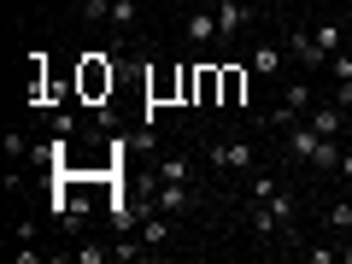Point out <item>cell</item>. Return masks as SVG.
Returning <instances> with one entry per match:
<instances>
[{"label": "cell", "mask_w": 352, "mask_h": 264, "mask_svg": "<svg viewBox=\"0 0 352 264\" xmlns=\"http://www.w3.org/2000/svg\"><path fill=\"white\" fill-rule=\"evenodd\" d=\"M300 106H311V82H288V94H282V106L270 112V124H282V129H288Z\"/></svg>", "instance_id": "obj_6"}, {"label": "cell", "mask_w": 352, "mask_h": 264, "mask_svg": "<svg viewBox=\"0 0 352 264\" xmlns=\"http://www.w3.org/2000/svg\"><path fill=\"white\" fill-rule=\"evenodd\" d=\"M329 223H335V229H352V206H346V200L329 206Z\"/></svg>", "instance_id": "obj_20"}, {"label": "cell", "mask_w": 352, "mask_h": 264, "mask_svg": "<svg viewBox=\"0 0 352 264\" xmlns=\"http://www.w3.org/2000/svg\"><path fill=\"white\" fill-rule=\"evenodd\" d=\"M346 30H352V0H346Z\"/></svg>", "instance_id": "obj_23"}, {"label": "cell", "mask_w": 352, "mask_h": 264, "mask_svg": "<svg viewBox=\"0 0 352 264\" xmlns=\"http://www.w3.org/2000/svg\"><path fill=\"white\" fill-rule=\"evenodd\" d=\"M106 24H118V30H124V24H135V0H112V12H106Z\"/></svg>", "instance_id": "obj_16"}, {"label": "cell", "mask_w": 352, "mask_h": 264, "mask_svg": "<svg viewBox=\"0 0 352 264\" xmlns=\"http://www.w3.org/2000/svg\"><path fill=\"white\" fill-rule=\"evenodd\" d=\"M188 36L200 41V47H206V41H217V12H194L188 18Z\"/></svg>", "instance_id": "obj_13"}, {"label": "cell", "mask_w": 352, "mask_h": 264, "mask_svg": "<svg viewBox=\"0 0 352 264\" xmlns=\"http://www.w3.org/2000/svg\"><path fill=\"white\" fill-rule=\"evenodd\" d=\"M153 206H159L164 217H176V212H194V194H188V182H159Z\"/></svg>", "instance_id": "obj_3"}, {"label": "cell", "mask_w": 352, "mask_h": 264, "mask_svg": "<svg viewBox=\"0 0 352 264\" xmlns=\"http://www.w3.org/2000/svg\"><path fill=\"white\" fill-rule=\"evenodd\" d=\"M270 194H276V176H252L247 182V200H270Z\"/></svg>", "instance_id": "obj_17"}, {"label": "cell", "mask_w": 352, "mask_h": 264, "mask_svg": "<svg viewBox=\"0 0 352 264\" xmlns=\"http://www.w3.org/2000/svg\"><path fill=\"white\" fill-rule=\"evenodd\" d=\"M194 176V164L182 159V153H170V159H159V182H188Z\"/></svg>", "instance_id": "obj_10"}, {"label": "cell", "mask_w": 352, "mask_h": 264, "mask_svg": "<svg viewBox=\"0 0 352 264\" xmlns=\"http://www.w3.org/2000/svg\"><path fill=\"white\" fill-rule=\"evenodd\" d=\"M311 129H317V135H340V112H335V106H317V112H311Z\"/></svg>", "instance_id": "obj_14"}, {"label": "cell", "mask_w": 352, "mask_h": 264, "mask_svg": "<svg viewBox=\"0 0 352 264\" xmlns=\"http://www.w3.org/2000/svg\"><path fill=\"white\" fill-rule=\"evenodd\" d=\"M311 36L323 41V53H340V47H346V30H340V24H317Z\"/></svg>", "instance_id": "obj_15"}, {"label": "cell", "mask_w": 352, "mask_h": 264, "mask_svg": "<svg viewBox=\"0 0 352 264\" xmlns=\"http://www.w3.org/2000/svg\"><path fill=\"white\" fill-rule=\"evenodd\" d=\"M323 141H335V135H317L311 124H288V153H294V159L317 164V153H323Z\"/></svg>", "instance_id": "obj_1"}, {"label": "cell", "mask_w": 352, "mask_h": 264, "mask_svg": "<svg viewBox=\"0 0 352 264\" xmlns=\"http://www.w3.org/2000/svg\"><path fill=\"white\" fill-rule=\"evenodd\" d=\"M212 164H217V170H252V147H247V141H217Z\"/></svg>", "instance_id": "obj_4"}, {"label": "cell", "mask_w": 352, "mask_h": 264, "mask_svg": "<svg viewBox=\"0 0 352 264\" xmlns=\"http://www.w3.org/2000/svg\"><path fill=\"white\" fill-rule=\"evenodd\" d=\"M112 88V65H106V53H88L82 65V94H106Z\"/></svg>", "instance_id": "obj_7"}, {"label": "cell", "mask_w": 352, "mask_h": 264, "mask_svg": "<svg viewBox=\"0 0 352 264\" xmlns=\"http://www.w3.org/2000/svg\"><path fill=\"white\" fill-rule=\"evenodd\" d=\"M335 106H352V76H346V82H335Z\"/></svg>", "instance_id": "obj_21"}, {"label": "cell", "mask_w": 352, "mask_h": 264, "mask_svg": "<svg viewBox=\"0 0 352 264\" xmlns=\"http://www.w3.org/2000/svg\"><path fill=\"white\" fill-rule=\"evenodd\" d=\"M258 206H270V217H276L282 229H294V194H282V188H276L270 200H258Z\"/></svg>", "instance_id": "obj_12"}, {"label": "cell", "mask_w": 352, "mask_h": 264, "mask_svg": "<svg viewBox=\"0 0 352 264\" xmlns=\"http://www.w3.org/2000/svg\"><path fill=\"white\" fill-rule=\"evenodd\" d=\"M346 153H352V135H346Z\"/></svg>", "instance_id": "obj_25"}, {"label": "cell", "mask_w": 352, "mask_h": 264, "mask_svg": "<svg viewBox=\"0 0 352 264\" xmlns=\"http://www.w3.org/2000/svg\"><path fill=\"white\" fill-rule=\"evenodd\" d=\"M329 76H335V82H346V76H352V59H346V53H329Z\"/></svg>", "instance_id": "obj_18"}, {"label": "cell", "mask_w": 352, "mask_h": 264, "mask_svg": "<svg viewBox=\"0 0 352 264\" xmlns=\"http://www.w3.org/2000/svg\"><path fill=\"white\" fill-rule=\"evenodd\" d=\"M106 12H112V0H82V18H94V24H106Z\"/></svg>", "instance_id": "obj_19"}, {"label": "cell", "mask_w": 352, "mask_h": 264, "mask_svg": "<svg viewBox=\"0 0 352 264\" xmlns=\"http://www.w3.org/2000/svg\"><path fill=\"white\" fill-rule=\"evenodd\" d=\"M264 6H270V12H282V6H288V0H264Z\"/></svg>", "instance_id": "obj_22"}, {"label": "cell", "mask_w": 352, "mask_h": 264, "mask_svg": "<svg viewBox=\"0 0 352 264\" xmlns=\"http://www.w3.org/2000/svg\"><path fill=\"white\" fill-rule=\"evenodd\" d=\"M252 71L258 76H282V47L276 41H258V47H252Z\"/></svg>", "instance_id": "obj_8"}, {"label": "cell", "mask_w": 352, "mask_h": 264, "mask_svg": "<svg viewBox=\"0 0 352 264\" xmlns=\"http://www.w3.org/2000/svg\"><path fill=\"white\" fill-rule=\"evenodd\" d=\"M164 241H170V223H164L159 212H147L141 217V247H164Z\"/></svg>", "instance_id": "obj_9"}, {"label": "cell", "mask_w": 352, "mask_h": 264, "mask_svg": "<svg viewBox=\"0 0 352 264\" xmlns=\"http://www.w3.org/2000/svg\"><path fill=\"white\" fill-rule=\"evenodd\" d=\"M288 53H294V59H300V65H311V71H317V65H329L323 41H317L311 30H288Z\"/></svg>", "instance_id": "obj_2"}, {"label": "cell", "mask_w": 352, "mask_h": 264, "mask_svg": "<svg viewBox=\"0 0 352 264\" xmlns=\"http://www.w3.org/2000/svg\"><path fill=\"white\" fill-rule=\"evenodd\" d=\"M212 12H217V41H235L241 24H247V6H241V0H217Z\"/></svg>", "instance_id": "obj_5"}, {"label": "cell", "mask_w": 352, "mask_h": 264, "mask_svg": "<svg viewBox=\"0 0 352 264\" xmlns=\"http://www.w3.org/2000/svg\"><path fill=\"white\" fill-rule=\"evenodd\" d=\"M217 82H223V106H241V94H247V76L229 65V71H217Z\"/></svg>", "instance_id": "obj_11"}, {"label": "cell", "mask_w": 352, "mask_h": 264, "mask_svg": "<svg viewBox=\"0 0 352 264\" xmlns=\"http://www.w3.org/2000/svg\"><path fill=\"white\" fill-rule=\"evenodd\" d=\"M346 53H352V30H346Z\"/></svg>", "instance_id": "obj_24"}]
</instances>
